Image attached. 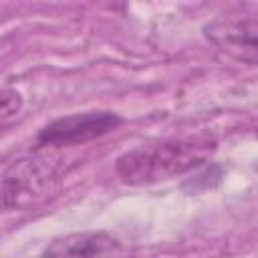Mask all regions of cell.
Masks as SVG:
<instances>
[{
  "label": "cell",
  "mask_w": 258,
  "mask_h": 258,
  "mask_svg": "<svg viewBox=\"0 0 258 258\" xmlns=\"http://www.w3.org/2000/svg\"><path fill=\"white\" fill-rule=\"evenodd\" d=\"M123 123L125 119L119 113L107 109L62 115L38 129L34 137V149H64L85 145L117 131Z\"/></svg>",
  "instance_id": "obj_3"
},
{
  "label": "cell",
  "mask_w": 258,
  "mask_h": 258,
  "mask_svg": "<svg viewBox=\"0 0 258 258\" xmlns=\"http://www.w3.org/2000/svg\"><path fill=\"white\" fill-rule=\"evenodd\" d=\"M60 161L50 149L14 159L0 173V212H22L42 200L58 181Z\"/></svg>",
  "instance_id": "obj_2"
},
{
  "label": "cell",
  "mask_w": 258,
  "mask_h": 258,
  "mask_svg": "<svg viewBox=\"0 0 258 258\" xmlns=\"http://www.w3.org/2000/svg\"><path fill=\"white\" fill-rule=\"evenodd\" d=\"M24 107V97L16 89H0V127L14 121Z\"/></svg>",
  "instance_id": "obj_6"
},
{
  "label": "cell",
  "mask_w": 258,
  "mask_h": 258,
  "mask_svg": "<svg viewBox=\"0 0 258 258\" xmlns=\"http://www.w3.org/2000/svg\"><path fill=\"white\" fill-rule=\"evenodd\" d=\"M216 149L218 139L208 131L147 141L115 159V175L133 187L169 181L208 163Z\"/></svg>",
  "instance_id": "obj_1"
},
{
  "label": "cell",
  "mask_w": 258,
  "mask_h": 258,
  "mask_svg": "<svg viewBox=\"0 0 258 258\" xmlns=\"http://www.w3.org/2000/svg\"><path fill=\"white\" fill-rule=\"evenodd\" d=\"M256 16L254 14H224L204 24V38L220 52L240 60L248 67H256L258 44H256Z\"/></svg>",
  "instance_id": "obj_4"
},
{
  "label": "cell",
  "mask_w": 258,
  "mask_h": 258,
  "mask_svg": "<svg viewBox=\"0 0 258 258\" xmlns=\"http://www.w3.org/2000/svg\"><path fill=\"white\" fill-rule=\"evenodd\" d=\"M123 250V242L115 234L107 230H85L52 238L40 250V256H111Z\"/></svg>",
  "instance_id": "obj_5"
}]
</instances>
